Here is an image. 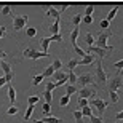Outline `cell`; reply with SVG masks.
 <instances>
[{
	"label": "cell",
	"mask_w": 123,
	"mask_h": 123,
	"mask_svg": "<svg viewBox=\"0 0 123 123\" xmlns=\"http://www.w3.org/2000/svg\"><path fill=\"white\" fill-rule=\"evenodd\" d=\"M34 123H43V120H34Z\"/></svg>",
	"instance_id": "obj_55"
},
{
	"label": "cell",
	"mask_w": 123,
	"mask_h": 123,
	"mask_svg": "<svg viewBox=\"0 0 123 123\" xmlns=\"http://www.w3.org/2000/svg\"><path fill=\"white\" fill-rule=\"evenodd\" d=\"M6 114H8V115H16V114H18V107H16V105H11V107L6 110Z\"/></svg>",
	"instance_id": "obj_41"
},
{
	"label": "cell",
	"mask_w": 123,
	"mask_h": 123,
	"mask_svg": "<svg viewBox=\"0 0 123 123\" xmlns=\"http://www.w3.org/2000/svg\"><path fill=\"white\" fill-rule=\"evenodd\" d=\"M109 98H110V102H112V104H117V102H118V94H117V93L110 91L109 93Z\"/></svg>",
	"instance_id": "obj_34"
},
{
	"label": "cell",
	"mask_w": 123,
	"mask_h": 123,
	"mask_svg": "<svg viewBox=\"0 0 123 123\" xmlns=\"http://www.w3.org/2000/svg\"><path fill=\"white\" fill-rule=\"evenodd\" d=\"M91 62H94V55H86L83 59L78 61V66H90Z\"/></svg>",
	"instance_id": "obj_12"
},
{
	"label": "cell",
	"mask_w": 123,
	"mask_h": 123,
	"mask_svg": "<svg viewBox=\"0 0 123 123\" xmlns=\"http://www.w3.org/2000/svg\"><path fill=\"white\" fill-rule=\"evenodd\" d=\"M3 56H6V53H5V51H0V59H2Z\"/></svg>",
	"instance_id": "obj_54"
},
{
	"label": "cell",
	"mask_w": 123,
	"mask_h": 123,
	"mask_svg": "<svg viewBox=\"0 0 123 123\" xmlns=\"http://www.w3.org/2000/svg\"><path fill=\"white\" fill-rule=\"evenodd\" d=\"M56 88V83H46V91H53V90H55Z\"/></svg>",
	"instance_id": "obj_45"
},
{
	"label": "cell",
	"mask_w": 123,
	"mask_h": 123,
	"mask_svg": "<svg viewBox=\"0 0 123 123\" xmlns=\"http://www.w3.org/2000/svg\"><path fill=\"white\" fill-rule=\"evenodd\" d=\"M109 21L107 19H101V29H109Z\"/></svg>",
	"instance_id": "obj_44"
},
{
	"label": "cell",
	"mask_w": 123,
	"mask_h": 123,
	"mask_svg": "<svg viewBox=\"0 0 123 123\" xmlns=\"http://www.w3.org/2000/svg\"><path fill=\"white\" fill-rule=\"evenodd\" d=\"M74 117H75V122H77V123H83V114H82V110H75V112H74Z\"/></svg>",
	"instance_id": "obj_23"
},
{
	"label": "cell",
	"mask_w": 123,
	"mask_h": 123,
	"mask_svg": "<svg viewBox=\"0 0 123 123\" xmlns=\"http://www.w3.org/2000/svg\"><path fill=\"white\" fill-rule=\"evenodd\" d=\"M55 67H53V66H48V67L45 69V70H43V74H42V75H43V77H51V75H55Z\"/></svg>",
	"instance_id": "obj_20"
},
{
	"label": "cell",
	"mask_w": 123,
	"mask_h": 123,
	"mask_svg": "<svg viewBox=\"0 0 123 123\" xmlns=\"http://www.w3.org/2000/svg\"><path fill=\"white\" fill-rule=\"evenodd\" d=\"M78 61H80V59H77V58H75V59H70L69 64H67V69H69V70H74V69L78 66Z\"/></svg>",
	"instance_id": "obj_25"
},
{
	"label": "cell",
	"mask_w": 123,
	"mask_h": 123,
	"mask_svg": "<svg viewBox=\"0 0 123 123\" xmlns=\"http://www.w3.org/2000/svg\"><path fill=\"white\" fill-rule=\"evenodd\" d=\"M51 66H53V67H55V70L58 72V69H61V67H62V62H61V59H59V58H55V59H53V64H51Z\"/></svg>",
	"instance_id": "obj_27"
},
{
	"label": "cell",
	"mask_w": 123,
	"mask_h": 123,
	"mask_svg": "<svg viewBox=\"0 0 123 123\" xmlns=\"http://www.w3.org/2000/svg\"><path fill=\"white\" fill-rule=\"evenodd\" d=\"M109 51L102 50V48H98V46H88L86 50V55H94V56H99V59H104L105 56H107Z\"/></svg>",
	"instance_id": "obj_8"
},
{
	"label": "cell",
	"mask_w": 123,
	"mask_h": 123,
	"mask_svg": "<svg viewBox=\"0 0 123 123\" xmlns=\"http://www.w3.org/2000/svg\"><path fill=\"white\" fill-rule=\"evenodd\" d=\"M26 34H27V37H31V38H32V37H35L37 29H35V27H29L27 31H26Z\"/></svg>",
	"instance_id": "obj_40"
},
{
	"label": "cell",
	"mask_w": 123,
	"mask_h": 123,
	"mask_svg": "<svg viewBox=\"0 0 123 123\" xmlns=\"http://www.w3.org/2000/svg\"><path fill=\"white\" fill-rule=\"evenodd\" d=\"M29 18L27 16H24V14H19V16H13V27L16 32L23 31L24 27H26V24H27Z\"/></svg>",
	"instance_id": "obj_3"
},
{
	"label": "cell",
	"mask_w": 123,
	"mask_h": 123,
	"mask_svg": "<svg viewBox=\"0 0 123 123\" xmlns=\"http://www.w3.org/2000/svg\"><path fill=\"white\" fill-rule=\"evenodd\" d=\"M74 50H75V53H77L78 56H80V58H85V56H86V51L85 50H82V48H80V46H74Z\"/></svg>",
	"instance_id": "obj_33"
},
{
	"label": "cell",
	"mask_w": 123,
	"mask_h": 123,
	"mask_svg": "<svg viewBox=\"0 0 123 123\" xmlns=\"http://www.w3.org/2000/svg\"><path fill=\"white\" fill-rule=\"evenodd\" d=\"M74 93H77V86H75V85H67V86H66V94L70 96V94H74Z\"/></svg>",
	"instance_id": "obj_24"
},
{
	"label": "cell",
	"mask_w": 123,
	"mask_h": 123,
	"mask_svg": "<svg viewBox=\"0 0 123 123\" xmlns=\"http://www.w3.org/2000/svg\"><path fill=\"white\" fill-rule=\"evenodd\" d=\"M59 24H61V19H56L55 23L50 26V32H51V35H58L59 34Z\"/></svg>",
	"instance_id": "obj_13"
},
{
	"label": "cell",
	"mask_w": 123,
	"mask_h": 123,
	"mask_svg": "<svg viewBox=\"0 0 123 123\" xmlns=\"http://www.w3.org/2000/svg\"><path fill=\"white\" fill-rule=\"evenodd\" d=\"M86 105H90V101L88 99H80V98H78V107H86Z\"/></svg>",
	"instance_id": "obj_39"
},
{
	"label": "cell",
	"mask_w": 123,
	"mask_h": 123,
	"mask_svg": "<svg viewBox=\"0 0 123 123\" xmlns=\"http://www.w3.org/2000/svg\"><path fill=\"white\" fill-rule=\"evenodd\" d=\"M78 34H80V31H78V27H75L72 31V34H70V42H72L74 46H77V38H78Z\"/></svg>",
	"instance_id": "obj_17"
},
{
	"label": "cell",
	"mask_w": 123,
	"mask_h": 123,
	"mask_svg": "<svg viewBox=\"0 0 123 123\" xmlns=\"http://www.w3.org/2000/svg\"><path fill=\"white\" fill-rule=\"evenodd\" d=\"M122 123H123V120H122Z\"/></svg>",
	"instance_id": "obj_57"
},
{
	"label": "cell",
	"mask_w": 123,
	"mask_h": 123,
	"mask_svg": "<svg viewBox=\"0 0 123 123\" xmlns=\"http://www.w3.org/2000/svg\"><path fill=\"white\" fill-rule=\"evenodd\" d=\"M50 43H51V37H45V38L42 40V51L46 53V55H50V53H48V46H50Z\"/></svg>",
	"instance_id": "obj_14"
},
{
	"label": "cell",
	"mask_w": 123,
	"mask_h": 123,
	"mask_svg": "<svg viewBox=\"0 0 123 123\" xmlns=\"http://www.w3.org/2000/svg\"><path fill=\"white\" fill-rule=\"evenodd\" d=\"M2 14H3V16H8V14H11V5H5L3 8H2Z\"/></svg>",
	"instance_id": "obj_37"
},
{
	"label": "cell",
	"mask_w": 123,
	"mask_h": 123,
	"mask_svg": "<svg viewBox=\"0 0 123 123\" xmlns=\"http://www.w3.org/2000/svg\"><path fill=\"white\" fill-rule=\"evenodd\" d=\"M51 42H58V43H61V42H62L61 34H58V35H51Z\"/></svg>",
	"instance_id": "obj_43"
},
{
	"label": "cell",
	"mask_w": 123,
	"mask_h": 123,
	"mask_svg": "<svg viewBox=\"0 0 123 123\" xmlns=\"http://www.w3.org/2000/svg\"><path fill=\"white\" fill-rule=\"evenodd\" d=\"M70 5H72V3H61V11H66Z\"/></svg>",
	"instance_id": "obj_49"
},
{
	"label": "cell",
	"mask_w": 123,
	"mask_h": 123,
	"mask_svg": "<svg viewBox=\"0 0 123 123\" xmlns=\"http://www.w3.org/2000/svg\"><path fill=\"white\" fill-rule=\"evenodd\" d=\"M5 31H6V27H5V26H2V27H0V38L5 35Z\"/></svg>",
	"instance_id": "obj_52"
},
{
	"label": "cell",
	"mask_w": 123,
	"mask_h": 123,
	"mask_svg": "<svg viewBox=\"0 0 123 123\" xmlns=\"http://www.w3.org/2000/svg\"><path fill=\"white\" fill-rule=\"evenodd\" d=\"M2 62H3V61H2V59H0V67H2Z\"/></svg>",
	"instance_id": "obj_56"
},
{
	"label": "cell",
	"mask_w": 123,
	"mask_h": 123,
	"mask_svg": "<svg viewBox=\"0 0 123 123\" xmlns=\"http://www.w3.org/2000/svg\"><path fill=\"white\" fill-rule=\"evenodd\" d=\"M13 77H14V74H13V72H11V74H8V75H5V80H6V83H11Z\"/></svg>",
	"instance_id": "obj_47"
},
{
	"label": "cell",
	"mask_w": 123,
	"mask_h": 123,
	"mask_svg": "<svg viewBox=\"0 0 123 123\" xmlns=\"http://www.w3.org/2000/svg\"><path fill=\"white\" fill-rule=\"evenodd\" d=\"M93 11H94V5H93V3L86 5V8H85V16H91Z\"/></svg>",
	"instance_id": "obj_31"
},
{
	"label": "cell",
	"mask_w": 123,
	"mask_h": 123,
	"mask_svg": "<svg viewBox=\"0 0 123 123\" xmlns=\"http://www.w3.org/2000/svg\"><path fill=\"white\" fill-rule=\"evenodd\" d=\"M115 120H123V110H122V112H118V114L115 115Z\"/></svg>",
	"instance_id": "obj_51"
},
{
	"label": "cell",
	"mask_w": 123,
	"mask_h": 123,
	"mask_svg": "<svg viewBox=\"0 0 123 123\" xmlns=\"http://www.w3.org/2000/svg\"><path fill=\"white\" fill-rule=\"evenodd\" d=\"M69 85H74V83H77V75H75V72H74V70H69Z\"/></svg>",
	"instance_id": "obj_21"
},
{
	"label": "cell",
	"mask_w": 123,
	"mask_h": 123,
	"mask_svg": "<svg viewBox=\"0 0 123 123\" xmlns=\"http://www.w3.org/2000/svg\"><path fill=\"white\" fill-rule=\"evenodd\" d=\"M2 70L5 72V75H8V74L13 72V70H11V66H10L8 62H2Z\"/></svg>",
	"instance_id": "obj_26"
},
{
	"label": "cell",
	"mask_w": 123,
	"mask_h": 123,
	"mask_svg": "<svg viewBox=\"0 0 123 123\" xmlns=\"http://www.w3.org/2000/svg\"><path fill=\"white\" fill-rule=\"evenodd\" d=\"M85 43H86L88 46H94V45H96V40H94V37H93L91 34H90V32H88L86 35H85Z\"/></svg>",
	"instance_id": "obj_18"
},
{
	"label": "cell",
	"mask_w": 123,
	"mask_h": 123,
	"mask_svg": "<svg viewBox=\"0 0 123 123\" xmlns=\"http://www.w3.org/2000/svg\"><path fill=\"white\" fill-rule=\"evenodd\" d=\"M77 83L82 88H86V86H90V83H94V77H93V75H90V74H82V75L78 77Z\"/></svg>",
	"instance_id": "obj_7"
},
{
	"label": "cell",
	"mask_w": 123,
	"mask_h": 123,
	"mask_svg": "<svg viewBox=\"0 0 123 123\" xmlns=\"http://www.w3.org/2000/svg\"><path fill=\"white\" fill-rule=\"evenodd\" d=\"M69 101H70V96H62V98H61L59 99V104H61V107H64V105H67L69 104Z\"/></svg>",
	"instance_id": "obj_35"
},
{
	"label": "cell",
	"mask_w": 123,
	"mask_h": 123,
	"mask_svg": "<svg viewBox=\"0 0 123 123\" xmlns=\"http://www.w3.org/2000/svg\"><path fill=\"white\" fill-rule=\"evenodd\" d=\"M118 10H120V5H115V8H112V10H110V11H109V14H107V18H105V19H107L109 23L112 21V19H115V16H117V13H118Z\"/></svg>",
	"instance_id": "obj_15"
},
{
	"label": "cell",
	"mask_w": 123,
	"mask_h": 123,
	"mask_svg": "<svg viewBox=\"0 0 123 123\" xmlns=\"http://www.w3.org/2000/svg\"><path fill=\"white\" fill-rule=\"evenodd\" d=\"M94 94H96V90H93V88H90V86L82 88V90L78 91V96H80V99H90V98H93Z\"/></svg>",
	"instance_id": "obj_9"
},
{
	"label": "cell",
	"mask_w": 123,
	"mask_h": 123,
	"mask_svg": "<svg viewBox=\"0 0 123 123\" xmlns=\"http://www.w3.org/2000/svg\"><path fill=\"white\" fill-rule=\"evenodd\" d=\"M43 94V98H45V101H46V104H51V99H53V96H51V91H43L42 93Z\"/></svg>",
	"instance_id": "obj_32"
},
{
	"label": "cell",
	"mask_w": 123,
	"mask_h": 123,
	"mask_svg": "<svg viewBox=\"0 0 123 123\" xmlns=\"http://www.w3.org/2000/svg\"><path fill=\"white\" fill-rule=\"evenodd\" d=\"M46 14H48L50 18H55V21H56V19H61V18H59V11H58L55 6H51V8L46 11Z\"/></svg>",
	"instance_id": "obj_16"
},
{
	"label": "cell",
	"mask_w": 123,
	"mask_h": 123,
	"mask_svg": "<svg viewBox=\"0 0 123 123\" xmlns=\"http://www.w3.org/2000/svg\"><path fill=\"white\" fill-rule=\"evenodd\" d=\"M114 66H115V69H118V70H122V69H123V59L117 61V62H115Z\"/></svg>",
	"instance_id": "obj_46"
},
{
	"label": "cell",
	"mask_w": 123,
	"mask_h": 123,
	"mask_svg": "<svg viewBox=\"0 0 123 123\" xmlns=\"http://www.w3.org/2000/svg\"><path fill=\"white\" fill-rule=\"evenodd\" d=\"M53 77L58 80V82H69V74L67 72H62V70H58V72H55V75Z\"/></svg>",
	"instance_id": "obj_10"
},
{
	"label": "cell",
	"mask_w": 123,
	"mask_h": 123,
	"mask_svg": "<svg viewBox=\"0 0 123 123\" xmlns=\"http://www.w3.org/2000/svg\"><path fill=\"white\" fill-rule=\"evenodd\" d=\"M43 78H45V77H43L42 74H40V75H35V77L32 78V85H34V86H38V85L42 83V80H43Z\"/></svg>",
	"instance_id": "obj_22"
},
{
	"label": "cell",
	"mask_w": 123,
	"mask_h": 123,
	"mask_svg": "<svg viewBox=\"0 0 123 123\" xmlns=\"http://www.w3.org/2000/svg\"><path fill=\"white\" fill-rule=\"evenodd\" d=\"M3 85H6V80H5V77H0V88L3 86Z\"/></svg>",
	"instance_id": "obj_53"
},
{
	"label": "cell",
	"mask_w": 123,
	"mask_h": 123,
	"mask_svg": "<svg viewBox=\"0 0 123 123\" xmlns=\"http://www.w3.org/2000/svg\"><path fill=\"white\" fill-rule=\"evenodd\" d=\"M34 107H35V105H29V107H27V110H26V114H24V120H26V122H27V120L31 118L32 112H34Z\"/></svg>",
	"instance_id": "obj_30"
},
{
	"label": "cell",
	"mask_w": 123,
	"mask_h": 123,
	"mask_svg": "<svg viewBox=\"0 0 123 123\" xmlns=\"http://www.w3.org/2000/svg\"><path fill=\"white\" fill-rule=\"evenodd\" d=\"M122 86H123L122 75H115V77L109 82V90H110V91H114V93H117V91H118V88H122Z\"/></svg>",
	"instance_id": "obj_6"
},
{
	"label": "cell",
	"mask_w": 123,
	"mask_h": 123,
	"mask_svg": "<svg viewBox=\"0 0 123 123\" xmlns=\"http://www.w3.org/2000/svg\"><path fill=\"white\" fill-rule=\"evenodd\" d=\"M8 98H10L11 105H14V102H16V90H14V86L11 83H8Z\"/></svg>",
	"instance_id": "obj_11"
},
{
	"label": "cell",
	"mask_w": 123,
	"mask_h": 123,
	"mask_svg": "<svg viewBox=\"0 0 123 123\" xmlns=\"http://www.w3.org/2000/svg\"><path fill=\"white\" fill-rule=\"evenodd\" d=\"M96 82L102 83V85L107 82V75H105L104 69H102V61L101 59L98 61V64H96Z\"/></svg>",
	"instance_id": "obj_4"
},
{
	"label": "cell",
	"mask_w": 123,
	"mask_h": 123,
	"mask_svg": "<svg viewBox=\"0 0 123 123\" xmlns=\"http://www.w3.org/2000/svg\"><path fill=\"white\" fill-rule=\"evenodd\" d=\"M90 123H104V118H102V117H99V115H98V117H96V115H93L91 118H90Z\"/></svg>",
	"instance_id": "obj_36"
},
{
	"label": "cell",
	"mask_w": 123,
	"mask_h": 123,
	"mask_svg": "<svg viewBox=\"0 0 123 123\" xmlns=\"http://www.w3.org/2000/svg\"><path fill=\"white\" fill-rule=\"evenodd\" d=\"M82 114H83V117H90V118L93 117V112H91V109H90V105L83 107V109H82Z\"/></svg>",
	"instance_id": "obj_29"
},
{
	"label": "cell",
	"mask_w": 123,
	"mask_h": 123,
	"mask_svg": "<svg viewBox=\"0 0 123 123\" xmlns=\"http://www.w3.org/2000/svg\"><path fill=\"white\" fill-rule=\"evenodd\" d=\"M23 56L24 58H29V59H38V58H50L51 55H46L43 51H37L34 48H26L23 51Z\"/></svg>",
	"instance_id": "obj_2"
},
{
	"label": "cell",
	"mask_w": 123,
	"mask_h": 123,
	"mask_svg": "<svg viewBox=\"0 0 123 123\" xmlns=\"http://www.w3.org/2000/svg\"><path fill=\"white\" fill-rule=\"evenodd\" d=\"M90 105L96 107V109H98V114H99V117H102L105 107H107V101H102V99H91V101H90Z\"/></svg>",
	"instance_id": "obj_5"
},
{
	"label": "cell",
	"mask_w": 123,
	"mask_h": 123,
	"mask_svg": "<svg viewBox=\"0 0 123 123\" xmlns=\"http://www.w3.org/2000/svg\"><path fill=\"white\" fill-rule=\"evenodd\" d=\"M42 120H43V123H64V120L58 118V117H45Z\"/></svg>",
	"instance_id": "obj_19"
},
{
	"label": "cell",
	"mask_w": 123,
	"mask_h": 123,
	"mask_svg": "<svg viewBox=\"0 0 123 123\" xmlns=\"http://www.w3.org/2000/svg\"><path fill=\"white\" fill-rule=\"evenodd\" d=\"M42 110H43V114H50V110H51V104H43V107H42Z\"/></svg>",
	"instance_id": "obj_42"
},
{
	"label": "cell",
	"mask_w": 123,
	"mask_h": 123,
	"mask_svg": "<svg viewBox=\"0 0 123 123\" xmlns=\"http://www.w3.org/2000/svg\"><path fill=\"white\" fill-rule=\"evenodd\" d=\"M38 99H40V96H29L27 102H29V105H35L38 102Z\"/></svg>",
	"instance_id": "obj_28"
},
{
	"label": "cell",
	"mask_w": 123,
	"mask_h": 123,
	"mask_svg": "<svg viewBox=\"0 0 123 123\" xmlns=\"http://www.w3.org/2000/svg\"><path fill=\"white\" fill-rule=\"evenodd\" d=\"M80 21H82V16H80V14H75V16H72V24L75 26V27H78Z\"/></svg>",
	"instance_id": "obj_38"
},
{
	"label": "cell",
	"mask_w": 123,
	"mask_h": 123,
	"mask_svg": "<svg viewBox=\"0 0 123 123\" xmlns=\"http://www.w3.org/2000/svg\"><path fill=\"white\" fill-rule=\"evenodd\" d=\"M109 37H112V32L109 31H104V32H99V35H98V40H96V45L98 48H102V50L105 51H112V46L107 45V38Z\"/></svg>",
	"instance_id": "obj_1"
},
{
	"label": "cell",
	"mask_w": 123,
	"mask_h": 123,
	"mask_svg": "<svg viewBox=\"0 0 123 123\" xmlns=\"http://www.w3.org/2000/svg\"><path fill=\"white\" fill-rule=\"evenodd\" d=\"M51 6H53L51 3H42V8H43V10H46V11H48V10H50Z\"/></svg>",
	"instance_id": "obj_50"
},
{
	"label": "cell",
	"mask_w": 123,
	"mask_h": 123,
	"mask_svg": "<svg viewBox=\"0 0 123 123\" xmlns=\"http://www.w3.org/2000/svg\"><path fill=\"white\" fill-rule=\"evenodd\" d=\"M83 23H85V24H91L93 18H91V16H85V18H83Z\"/></svg>",
	"instance_id": "obj_48"
}]
</instances>
